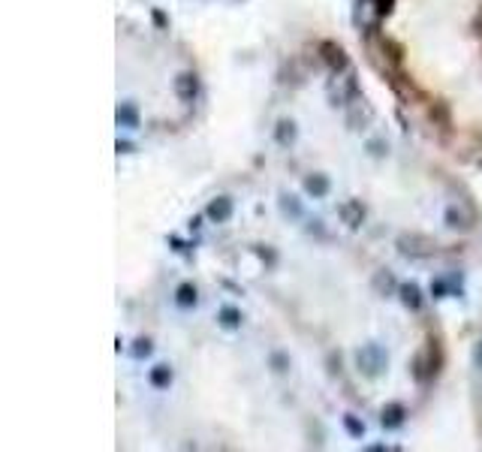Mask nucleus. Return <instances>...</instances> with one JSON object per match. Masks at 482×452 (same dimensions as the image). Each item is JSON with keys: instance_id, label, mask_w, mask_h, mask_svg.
<instances>
[{"instance_id": "8", "label": "nucleus", "mask_w": 482, "mask_h": 452, "mask_svg": "<svg viewBox=\"0 0 482 452\" xmlns=\"http://www.w3.org/2000/svg\"><path fill=\"white\" fill-rule=\"evenodd\" d=\"M178 301H181V305H193V301H196V286H190V284L181 286V290H178Z\"/></svg>"}, {"instance_id": "11", "label": "nucleus", "mask_w": 482, "mask_h": 452, "mask_svg": "<svg viewBox=\"0 0 482 452\" xmlns=\"http://www.w3.org/2000/svg\"><path fill=\"white\" fill-rule=\"evenodd\" d=\"M223 323H226V326H236V323H238V314H236V311H223Z\"/></svg>"}, {"instance_id": "7", "label": "nucleus", "mask_w": 482, "mask_h": 452, "mask_svg": "<svg viewBox=\"0 0 482 452\" xmlns=\"http://www.w3.org/2000/svg\"><path fill=\"white\" fill-rule=\"evenodd\" d=\"M401 292H404V305L407 307H419V290H416V286H401Z\"/></svg>"}, {"instance_id": "13", "label": "nucleus", "mask_w": 482, "mask_h": 452, "mask_svg": "<svg viewBox=\"0 0 482 452\" xmlns=\"http://www.w3.org/2000/svg\"><path fill=\"white\" fill-rule=\"evenodd\" d=\"M380 3V12H389L392 10V0H377Z\"/></svg>"}, {"instance_id": "9", "label": "nucleus", "mask_w": 482, "mask_h": 452, "mask_svg": "<svg viewBox=\"0 0 482 452\" xmlns=\"http://www.w3.org/2000/svg\"><path fill=\"white\" fill-rule=\"evenodd\" d=\"M169 368H157V371H154V377H151V380H154L157 383V386H166V383H169Z\"/></svg>"}, {"instance_id": "14", "label": "nucleus", "mask_w": 482, "mask_h": 452, "mask_svg": "<svg viewBox=\"0 0 482 452\" xmlns=\"http://www.w3.org/2000/svg\"><path fill=\"white\" fill-rule=\"evenodd\" d=\"M151 347H148V341H139V347H136V353H148Z\"/></svg>"}, {"instance_id": "4", "label": "nucleus", "mask_w": 482, "mask_h": 452, "mask_svg": "<svg viewBox=\"0 0 482 452\" xmlns=\"http://www.w3.org/2000/svg\"><path fill=\"white\" fill-rule=\"evenodd\" d=\"M341 217L350 226H359L362 217H365V208H362V202H346V205L341 208Z\"/></svg>"}, {"instance_id": "2", "label": "nucleus", "mask_w": 482, "mask_h": 452, "mask_svg": "<svg viewBox=\"0 0 482 452\" xmlns=\"http://www.w3.org/2000/svg\"><path fill=\"white\" fill-rule=\"evenodd\" d=\"M320 49H322V58H326V64H329V66H335V70H344V66H346V55H344L341 45H335V42H322Z\"/></svg>"}, {"instance_id": "12", "label": "nucleus", "mask_w": 482, "mask_h": 452, "mask_svg": "<svg viewBox=\"0 0 482 452\" xmlns=\"http://www.w3.org/2000/svg\"><path fill=\"white\" fill-rule=\"evenodd\" d=\"M120 118L130 121V124H136V112H133V109H124V112H120Z\"/></svg>"}, {"instance_id": "1", "label": "nucleus", "mask_w": 482, "mask_h": 452, "mask_svg": "<svg viewBox=\"0 0 482 452\" xmlns=\"http://www.w3.org/2000/svg\"><path fill=\"white\" fill-rule=\"evenodd\" d=\"M401 247L407 253H413V256H428V253H434L437 251V244L431 238H425V236H404L401 238Z\"/></svg>"}, {"instance_id": "10", "label": "nucleus", "mask_w": 482, "mask_h": 452, "mask_svg": "<svg viewBox=\"0 0 482 452\" xmlns=\"http://www.w3.org/2000/svg\"><path fill=\"white\" fill-rule=\"evenodd\" d=\"M307 190H311V193H326V181H322V178H311V181H307Z\"/></svg>"}, {"instance_id": "15", "label": "nucleus", "mask_w": 482, "mask_h": 452, "mask_svg": "<svg viewBox=\"0 0 482 452\" xmlns=\"http://www.w3.org/2000/svg\"><path fill=\"white\" fill-rule=\"evenodd\" d=\"M477 359H479V365H482V347H479V353H477Z\"/></svg>"}, {"instance_id": "3", "label": "nucleus", "mask_w": 482, "mask_h": 452, "mask_svg": "<svg viewBox=\"0 0 482 452\" xmlns=\"http://www.w3.org/2000/svg\"><path fill=\"white\" fill-rule=\"evenodd\" d=\"M175 90H178L181 100H193L196 90H199V81H196V75L184 73V75H178V79H175Z\"/></svg>"}, {"instance_id": "5", "label": "nucleus", "mask_w": 482, "mask_h": 452, "mask_svg": "<svg viewBox=\"0 0 482 452\" xmlns=\"http://www.w3.org/2000/svg\"><path fill=\"white\" fill-rule=\"evenodd\" d=\"M401 416H404V407L401 404H392V407L383 410V425H389V428L401 425Z\"/></svg>"}, {"instance_id": "6", "label": "nucleus", "mask_w": 482, "mask_h": 452, "mask_svg": "<svg viewBox=\"0 0 482 452\" xmlns=\"http://www.w3.org/2000/svg\"><path fill=\"white\" fill-rule=\"evenodd\" d=\"M229 211H232V205H229V199H217V202H211V208H208V214L214 217V221H226L229 217Z\"/></svg>"}]
</instances>
